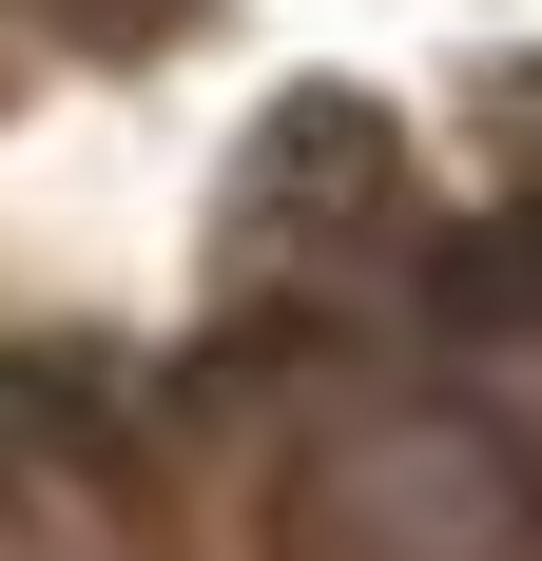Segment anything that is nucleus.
<instances>
[{
  "instance_id": "obj_1",
  "label": "nucleus",
  "mask_w": 542,
  "mask_h": 561,
  "mask_svg": "<svg viewBox=\"0 0 542 561\" xmlns=\"http://www.w3.org/2000/svg\"><path fill=\"white\" fill-rule=\"evenodd\" d=\"M291 561H542V465L465 407H349L291 446Z\"/></svg>"
}]
</instances>
